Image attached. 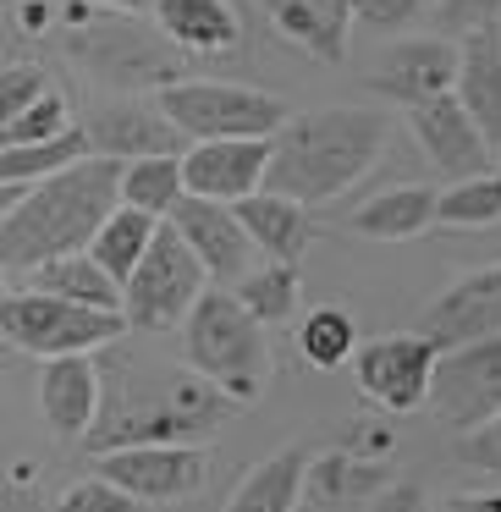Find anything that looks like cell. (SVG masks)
Wrapping results in <instances>:
<instances>
[{"mask_svg": "<svg viewBox=\"0 0 501 512\" xmlns=\"http://www.w3.org/2000/svg\"><path fill=\"white\" fill-rule=\"evenodd\" d=\"M155 105L188 144H204V138H270L292 116L281 94L248 89V83H221V78H171L166 89H155Z\"/></svg>", "mask_w": 501, "mask_h": 512, "instance_id": "52a82bcc", "label": "cell"}, {"mask_svg": "<svg viewBox=\"0 0 501 512\" xmlns=\"http://www.w3.org/2000/svg\"><path fill=\"white\" fill-rule=\"evenodd\" d=\"M237 402L215 391L193 369H160L149 358L116 364V375L100 369V413H94L83 446L111 452V446H144V441H204L232 419Z\"/></svg>", "mask_w": 501, "mask_h": 512, "instance_id": "6da1fadb", "label": "cell"}, {"mask_svg": "<svg viewBox=\"0 0 501 512\" xmlns=\"http://www.w3.org/2000/svg\"><path fill=\"white\" fill-rule=\"evenodd\" d=\"M424 408L452 435L474 430L490 413H501V331L479 336V342H463V347H441L435 369H430Z\"/></svg>", "mask_w": 501, "mask_h": 512, "instance_id": "9c48e42d", "label": "cell"}, {"mask_svg": "<svg viewBox=\"0 0 501 512\" xmlns=\"http://www.w3.org/2000/svg\"><path fill=\"white\" fill-rule=\"evenodd\" d=\"M232 298L254 314L259 325H287L298 314V265H281V259H259L254 270L232 281Z\"/></svg>", "mask_w": 501, "mask_h": 512, "instance_id": "f1b7e54d", "label": "cell"}, {"mask_svg": "<svg viewBox=\"0 0 501 512\" xmlns=\"http://www.w3.org/2000/svg\"><path fill=\"white\" fill-rule=\"evenodd\" d=\"M424 12H435V0H353V23L375 28V34H397V28L419 23Z\"/></svg>", "mask_w": 501, "mask_h": 512, "instance_id": "8d00e7d4", "label": "cell"}, {"mask_svg": "<svg viewBox=\"0 0 501 512\" xmlns=\"http://www.w3.org/2000/svg\"><path fill=\"white\" fill-rule=\"evenodd\" d=\"M67 56L83 78H94L111 94H155L171 78H182V50L155 23H138L133 12L116 17H83L67 28Z\"/></svg>", "mask_w": 501, "mask_h": 512, "instance_id": "5b68a950", "label": "cell"}, {"mask_svg": "<svg viewBox=\"0 0 501 512\" xmlns=\"http://www.w3.org/2000/svg\"><path fill=\"white\" fill-rule=\"evenodd\" d=\"M149 17L182 56H226L243 45V17L232 0H155Z\"/></svg>", "mask_w": 501, "mask_h": 512, "instance_id": "44dd1931", "label": "cell"}, {"mask_svg": "<svg viewBox=\"0 0 501 512\" xmlns=\"http://www.w3.org/2000/svg\"><path fill=\"white\" fill-rule=\"evenodd\" d=\"M452 457L463 468H474V474H490L501 479V413H490V419H479L474 430H457L452 441Z\"/></svg>", "mask_w": 501, "mask_h": 512, "instance_id": "e575fe53", "label": "cell"}, {"mask_svg": "<svg viewBox=\"0 0 501 512\" xmlns=\"http://www.w3.org/2000/svg\"><path fill=\"white\" fill-rule=\"evenodd\" d=\"M204 287H210V276H204V265L193 259V248L171 232V221H160L155 237H149V248H144V259H138L133 276L122 281L127 331H144V336L177 331Z\"/></svg>", "mask_w": 501, "mask_h": 512, "instance_id": "ba28073f", "label": "cell"}, {"mask_svg": "<svg viewBox=\"0 0 501 512\" xmlns=\"http://www.w3.org/2000/svg\"><path fill=\"white\" fill-rule=\"evenodd\" d=\"M452 94H457V105L474 116L485 144L501 149V23H485V28H468L463 34Z\"/></svg>", "mask_w": 501, "mask_h": 512, "instance_id": "d6986e66", "label": "cell"}, {"mask_svg": "<svg viewBox=\"0 0 501 512\" xmlns=\"http://www.w3.org/2000/svg\"><path fill=\"white\" fill-rule=\"evenodd\" d=\"M353 380L375 408L386 413H413L424 408V391H430V369H435V342L419 331L402 336H375V342L353 347Z\"/></svg>", "mask_w": 501, "mask_h": 512, "instance_id": "8fae6325", "label": "cell"}, {"mask_svg": "<svg viewBox=\"0 0 501 512\" xmlns=\"http://www.w3.org/2000/svg\"><path fill=\"white\" fill-rule=\"evenodd\" d=\"M28 287L39 292H56V298H72V303H89V309H122V281H111L100 265H94L89 248L78 254H56L45 265L28 270Z\"/></svg>", "mask_w": 501, "mask_h": 512, "instance_id": "d4e9b609", "label": "cell"}, {"mask_svg": "<svg viewBox=\"0 0 501 512\" xmlns=\"http://www.w3.org/2000/svg\"><path fill=\"white\" fill-rule=\"evenodd\" d=\"M72 105H67V94H56V89H45L39 100H28L17 116H6L0 122V144L12 149V144H45V138H61V133H72Z\"/></svg>", "mask_w": 501, "mask_h": 512, "instance_id": "d6a6232c", "label": "cell"}, {"mask_svg": "<svg viewBox=\"0 0 501 512\" xmlns=\"http://www.w3.org/2000/svg\"><path fill=\"white\" fill-rule=\"evenodd\" d=\"M166 221H171V232L193 248V259L204 265V276H210L215 287H232L243 270L259 265V254H254V243H248V232H243V221H237L232 204L182 193V199L171 204Z\"/></svg>", "mask_w": 501, "mask_h": 512, "instance_id": "7c38bea8", "label": "cell"}, {"mask_svg": "<svg viewBox=\"0 0 501 512\" xmlns=\"http://www.w3.org/2000/svg\"><path fill=\"white\" fill-rule=\"evenodd\" d=\"M452 78H457V45H446V39H397L380 56V67L369 72V94L408 111L419 100L446 94Z\"/></svg>", "mask_w": 501, "mask_h": 512, "instance_id": "ac0fdd59", "label": "cell"}, {"mask_svg": "<svg viewBox=\"0 0 501 512\" xmlns=\"http://www.w3.org/2000/svg\"><path fill=\"white\" fill-rule=\"evenodd\" d=\"M375 512H430V496L419 485H408V479H391L375 496Z\"/></svg>", "mask_w": 501, "mask_h": 512, "instance_id": "ab89813d", "label": "cell"}, {"mask_svg": "<svg viewBox=\"0 0 501 512\" xmlns=\"http://www.w3.org/2000/svg\"><path fill=\"white\" fill-rule=\"evenodd\" d=\"M237 221H243L248 243H254L259 259H281V265H298L309 254V237H314V221L298 199L287 193H270V188H254L232 204Z\"/></svg>", "mask_w": 501, "mask_h": 512, "instance_id": "7402d4cb", "label": "cell"}, {"mask_svg": "<svg viewBox=\"0 0 501 512\" xmlns=\"http://www.w3.org/2000/svg\"><path fill=\"white\" fill-rule=\"evenodd\" d=\"M83 6H94V12H149V6H155V0H83Z\"/></svg>", "mask_w": 501, "mask_h": 512, "instance_id": "b9f144b4", "label": "cell"}, {"mask_svg": "<svg viewBox=\"0 0 501 512\" xmlns=\"http://www.w3.org/2000/svg\"><path fill=\"white\" fill-rule=\"evenodd\" d=\"M177 331H182V364L193 375H204L215 391H226L237 408L265 397L270 369H276L265 325L232 298V287H204Z\"/></svg>", "mask_w": 501, "mask_h": 512, "instance_id": "277c9868", "label": "cell"}, {"mask_svg": "<svg viewBox=\"0 0 501 512\" xmlns=\"http://www.w3.org/2000/svg\"><path fill=\"white\" fill-rule=\"evenodd\" d=\"M45 89H50V78H45L39 61H6V67H0V122L17 116L28 100H39Z\"/></svg>", "mask_w": 501, "mask_h": 512, "instance_id": "d590c367", "label": "cell"}, {"mask_svg": "<svg viewBox=\"0 0 501 512\" xmlns=\"http://www.w3.org/2000/svg\"><path fill=\"white\" fill-rule=\"evenodd\" d=\"M100 457V474L122 485L138 507H177L199 496L210 479V457L199 441H144V446H111Z\"/></svg>", "mask_w": 501, "mask_h": 512, "instance_id": "30bf717a", "label": "cell"}, {"mask_svg": "<svg viewBox=\"0 0 501 512\" xmlns=\"http://www.w3.org/2000/svg\"><path fill=\"white\" fill-rule=\"evenodd\" d=\"M270 17L287 45L314 56L320 67L347 61V39H353V0H254Z\"/></svg>", "mask_w": 501, "mask_h": 512, "instance_id": "ffe728a7", "label": "cell"}, {"mask_svg": "<svg viewBox=\"0 0 501 512\" xmlns=\"http://www.w3.org/2000/svg\"><path fill=\"white\" fill-rule=\"evenodd\" d=\"M116 171L122 160L78 155L72 166L28 182L12 199V210L0 215V270L28 276L45 259L89 248L94 226L116 210Z\"/></svg>", "mask_w": 501, "mask_h": 512, "instance_id": "3957f363", "label": "cell"}, {"mask_svg": "<svg viewBox=\"0 0 501 512\" xmlns=\"http://www.w3.org/2000/svg\"><path fill=\"white\" fill-rule=\"evenodd\" d=\"M12 17H17V34L23 39H39L56 28V0H12Z\"/></svg>", "mask_w": 501, "mask_h": 512, "instance_id": "f35d334b", "label": "cell"}, {"mask_svg": "<svg viewBox=\"0 0 501 512\" xmlns=\"http://www.w3.org/2000/svg\"><path fill=\"white\" fill-rule=\"evenodd\" d=\"M452 512H501V490H474V496H452Z\"/></svg>", "mask_w": 501, "mask_h": 512, "instance_id": "60d3db41", "label": "cell"}, {"mask_svg": "<svg viewBox=\"0 0 501 512\" xmlns=\"http://www.w3.org/2000/svg\"><path fill=\"white\" fill-rule=\"evenodd\" d=\"M408 127H413V144L424 149L441 177H474V171H490V155L496 149L485 144V133L474 127V116L457 105V94H435V100H419L408 105Z\"/></svg>", "mask_w": 501, "mask_h": 512, "instance_id": "9a60e30c", "label": "cell"}, {"mask_svg": "<svg viewBox=\"0 0 501 512\" xmlns=\"http://www.w3.org/2000/svg\"><path fill=\"white\" fill-rule=\"evenodd\" d=\"M6 281H12V276H6V270H0V287H6Z\"/></svg>", "mask_w": 501, "mask_h": 512, "instance_id": "ee69618b", "label": "cell"}, {"mask_svg": "<svg viewBox=\"0 0 501 512\" xmlns=\"http://www.w3.org/2000/svg\"><path fill=\"white\" fill-rule=\"evenodd\" d=\"M127 320L122 309H89V303L56 298L39 287H0V342L28 358H61V353H100L122 342Z\"/></svg>", "mask_w": 501, "mask_h": 512, "instance_id": "8992f818", "label": "cell"}, {"mask_svg": "<svg viewBox=\"0 0 501 512\" xmlns=\"http://www.w3.org/2000/svg\"><path fill=\"white\" fill-rule=\"evenodd\" d=\"M358 237L369 243H408V237L430 232L435 226V188L430 182H397V188H380L347 215Z\"/></svg>", "mask_w": 501, "mask_h": 512, "instance_id": "cb8c5ba5", "label": "cell"}, {"mask_svg": "<svg viewBox=\"0 0 501 512\" xmlns=\"http://www.w3.org/2000/svg\"><path fill=\"white\" fill-rule=\"evenodd\" d=\"M17 193H23V188H6V182H0V215L12 210V199H17Z\"/></svg>", "mask_w": 501, "mask_h": 512, "instance_id": "7bdbcfd3", "label": "cell"}, {"mask_svg": "<svg viewBox=\"0 0 501 512\" xmlns=\"http://www.w3.org/2000/svg\"><path fill=\"white\" fill-rule=\"evenodd\" d=\"M50 512H144V507H138L122 485H111V479L94 468V474L72 479V485L56 496V507H50Z\"/></svg>", "mask_w": 501, "mask_h": 512, "instance_id": "836d02e7", "label": "cell"}, {"mask_svg": "<svg viewBox=\"0 0 501 512\" xmlns=\"http://www.w3.org/2000/svg\"><path fill=\"white\" fill-rule=\"evenodd\" d=\"M78 155H89V138H83V127H72V133L61 138H45V144H0V182L6 188H28V182L50 177V171L72 166Z\"/></svg>", "mask_w": 501, "mask_h": 512, "instance_id": "4dcf8cb0", "label": "cell"}, {"mask_svg": "<svg viewBox=\"0 0 501 512\" xmlns=\"http://www.w3.org/2000/svg\"><path fill=\"white\" fill-rule=\"evenodd\" d=\"M155 226H160L155 215L133 210V204H116V210L105 215L100 226H94V237H89L94 265H100L111 281H127V276H133V265L144 259V248H149V237H155Z\"/></svg>", "mask_w": 501, "mask_h": 512, "instance_id": "83f0119b", "label": "cell"}, {"mask_svg": "<svg viewBox=\"0 0 501 512\" xmlns=\"http://www.w3.org/2000/svg\"><path fill=\"white\" fill-rule=\"evenodd\" d=\"M182 193V155H133L116 171V204H133L155 221H166Z\"/></svg>", "mask_w": 501, "mask_h": 512, "instance_id": "4316f807", "label": "cell"}, {"mask_svg": "<svg viewBox=\"0 0 501 512\" xmlns=\"http://www.w3.org/2000/svg\"><path fill=\"white\" fill-rule=\"evenodd\" d=\"M358 347V325L347 309H336V303H325V309H309L298 325V353L309 369H342L347 358H353Z\"/></svg>", "mask_w": 501, "mask_h": 512, "instance_id": "1f68e13d", "label": "cell"}, {"mask_svg": "<svg viewBox=\"0 0 501 512\" xmlns=\"http://www.w3.org/2000/svg\"><path fill=\"white\" fill-rule=\"evenodd\" d=\"M270 138H204L182 149V188L199 199L237 204L243 193L265 188Z\"/></svg>", "mask_w": 501, "mask_h": 512, "instance_id": "2e32d148", "label": "cell"}, {"mask_svg": "<svg viewBox=\"0 0 501 512\" xmlns=\"http://www.w3.org/2000/svg\"><path fill=\"white\" fill-rule=\"evenodd\" d=\"M490 331H501V265L463 270V276H457L435 303H424V314H419V336H430L435 353H441V347L479 342V336H490Z\"/></svg>", "mask_w": 501, "mask_h": 512, "instance_id": "5bb4252c", "label": "cell"}, {"mask_svg": "<svg viewBox=\"0 0 501 512\" xmlns=\"http://www.w3.org/2000/svg\"><path fill=\"white\" fill-rule=\"evenodd\" d=\"M298 512H314V507H298Z\"/></svg>", "mask_w": 501, "mask_h": 512, "instance_id": "f6af8a7d", "label": "cell"}, {"mask_svg": "<svg viewBox=\"0 0 501 512\" xmlns=\"http://www.w3.org/2000/svg\"><path fill=\"white\" fill-rule=\"evenodd\" d=\"M309 446H276L270 457H259L237 490L226 496L221 512H298L303 507V479H309Z\"/></svg>", "mask_w": 501, "mask_h": 512, "instance_id": "603a6c76", "label": "cell"}, {"mask_svg": "<svg viewBox=\"0 0 501 512\" xmlns=\"http://www.w3.org/2000/svg\"><path fill=\"white\" fill-rule=\"evenodd\" d=\"M303 485L314 490V501H325V507H342V501L380 496V490L391 485V474H386V457L325 452V457H309V479H303Z\"/></svg>", "mask_w": 501, "mask_h": 512, "instance_id": "484cf974", "label": "cell"}, {"mask_svg": "<svg viewBox=\"0 0 501 512\" xmlns=\"http://www.w3.org/2000/svg\"><path fill=\"white\" fill-rule=\"evenodd\" d=\"M386 111L375 105H320V111H292L287 122L270 133V166L265 188L298 199L303 210L342 199L353 182L386 149Z\"/></svg>", "mask_w": 501, "mask_h": 512, "instance_id": "7a4b0ae2", "label": "cell"}, {"mask_svg": "<svg viewBox=\"0 0 501 512\" xmlns=\"http://www.w3.org/2000/svg\"><path fill=\"white\" fill-rule=\"evenodd\" d=\"M39 419L50 424L56 441H83L100 413V364L94 353H61V358H39Z\"/></svg>", "mask_w": 501, "mask_h": 512, "instance_id": "e0dca14e", "label": "cell"}, {"mask_svg": "<svg viewBox=\"0 0 501 512\" xmlns=\"http://www.w3.org/2000/svg\"><path fill=\"white\" fill-rule=\"evenodd\" d=\"M435 17H441L446 34L463 39L468 28H485V23H501V0H435Z\"/></svg>", "mask_w": 501, "mask_h": 512, "instance_id": "74e56055", "label": "cell"}, {"mask_svg": "<svg viewBox=\"0 0 501 512\" xmlns=\"http://www.w3.org/2000/svg\"><path fill=\"white\" fill-rule=\"evenodd\" d=\"M496 221H501V171H474V177H457L452 188H435V226L474 232V226H496Z\"/></svg>", "mask_w": 501, "mask_h": 512, "instance_id": "f546056e", "label": "cell"}, {"mask_svg": "<svg viewBox=\"0 0 501 512\" xmlns=\"http://www.w3.org/2000/svg\"><path fill=\"white\" fill-rule=\"evenodd\" d=\"M83 138H89V155L105 160H133V155H177L188 149V138L166 122V111L155 105V94H116L105 100L89 122H78Z\"/></svg>", "mask_w": 501, "mask_h": 512, "instance_id": "4fadbf2b", "label": "cell"}]
</instances>
